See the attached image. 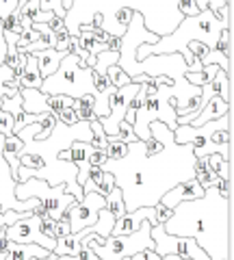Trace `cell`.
<instances>
[{
	"label": "cell",
	"mask_w": 234,
	"mask_h": 260,
	"mask_svg": "<svg viewBox=\"0 0 234 260\" xmlns=\"http://www.w3.org/2000/svg\"><path fill=\"white\" fill-rule=\"evenodd\" d=\"M39 3V9L42 11H52L56 18H63L65 20V7H63V0H37Z\"/></svg>",
	"instance_id": "25"
},
{
	"label": "cell",
	"mask_w": 234,
	"mask_h": 260,
	"mask_svg": "<svg viewBox=\"0 0 234 260\" xmlns=\"http://www.w3.org/2000/svg\"><path fill=\"white\" fill-rule=\"evenodd\" d=\"M107 152H104V150H95L93 148V152L89 154V156H87V162H89V165L91 167H102L104 165V162H107Z\"/></svg>",
	"instance_id": "32"
},
{
	"label": "cell",
	"mask_w": 234,
	"mask_h": 260,
	"mask_svg": "<svg viewBox=\"0 0 234 260\" xmlns=\"http://www.w3.org/2000/svg\"><path fill=\"white\" fill-rule=\"evenodd\" d=\"M50 249H46L37 243H11L9 249L3 251V260H28V258H48Z\"/></svg>",
	"instance_id": "12"
},
{
	"label": "cell",
	"mask_w": 234,
	"mask_h": 260,
	"mask_svg": "<svg viewBox=\"0 0 234 260\" xmlns=\"http://www.w3.org/2000/svg\"><path fill=\"white\" fill-rule=\"evenodd\" d=\"M42 72H39V63H37V56L35 54H28V61L22 70V76H20V89L22 87H30V89H39L42 87Z\"/></svg>",
	"instance_id": "15"
},
{
	"label": "cell",
	"mask_w": 234,
	"mask_h": 260,
	"mask_svg": "<svg viewBox=\"0 0 234 260\" xmlns=\"http://www.w3.org/2000/svg\"><path fill=\"white\" fill-rule=\"evenodd\" d=\"M104 206H107V200H104L102 193L87 191L83 195V200L74 202V204L68 208V219H70L72 232H78L87 225H93L100 215V208H104Z\"/></svg>",
	"instance_id": "9"
},
{
	"label": "cell",
	"mask_w": 234,
	"mask_h": 260,
	"mask_svg": "<svg viewBox=\"0 0 234 260\" xmlns=\"http://www.w3.org/2000/svg\"><path fill=\"white\" fill-rule=\"evenodd\" d=\"M28 260H44V258H28Z\"/></svg>",
	"instance_id": "40"
},
{
	"label": "cell",
	"mask_w": 234,
	"mask_h": 260,
	"mask_svg": "<svg viewBox=\"0 0 234 260\" xmlns=\"http://www.w3.org/2000/svg\"><path fill=\"white\" fill-rule=\"evenodd\" d=\"M154 208H156V221H158L160 225H163L167 219L172 217V210H174V208H167L165 204H160V202H158V204H154Z\"/></svg>",
	"instance_id": "34"
},
{
	"label": "cell",
	"mask_w": 234,
	"mask_h": 260,
	"mask_svg": "<svg viewBox=\"0 0 234 260\" xmlns=\"http://www.w3.org/2000/svg\"><path fill=\"white\" fill-rule=\"evenodd\" d=\"M15 198L18 200L37 198L42 202V206L46 208V215L54 219V221L61 219L63 215H68V208L76 202L74 195L65 191V184L50 186L44 178H35V176H30L24 182L15 184Z\"/></svg>",
	"instance_id": "7"
},
{
	"label": "cell",
	"mask_w": 234,
	"mask_h": 260,
	"mask_svg": "<svg viewBox=\"0 0 234 260\" xmlns=\"http://www.w3.org/2000/svg\"><path fill=\"white\" fill-rule=\"evenodd\" d=\"M104 152H107L109 158H122L128 152V143L117 139V137H107V150Z\"/></svg>",
	"instance_id": "21"
},
{
	"label": "cell",
	"mask_w": 234,
	"mask_h": 260,
	"mask_svg": "<svg viewBox=\"0 0 234 260\" xmlns=\"http://www.w3.org/2000/svg\"><path fill=\"white\" fill-rule=\"evenodd\" d=\"M15 93H20V80L13 78V70L7 63L0 65V104L5 98H11Z\"/></svg>",
	"instance_id": "16"
},
{
	"label": "cell",
	"mask_w": 234,
	"mask_h": 260,
	"mask_svg": "<svg viewBox=\"0 0 234 260\" xmlns=\"http://www.w3.org/2000/svg\"><path fill=\"white\" fill-rule=\"evenodd\" d=\"M117 139H122L124 143H132L135 139H137V135H135V130H132V124L130 121H126V119H122L119 121V126H117Z\"/></svg>",
	"instance_id": "26"
},
{
	"label": "cell",
	"mask_w": 234,
	"mask_h": 260,
	"mask_svg": "<svg viewBox=\"0 0 234 260\" xmlns=\"http://www.w3.org/2000/svg\"><path fill=\"white\" fill-rule=\"evenodd\" d=\"M130 260H145L143 251H137V254H132V256H130Z\"/></svg>",
	"instance_id": "38"
},
{
	"label": "cell",
	"mask_w": 234,
	"mask_h": 260,
	"mask_svg": "<svg viewBox=\"0 0 234 260\" xmlns=\"http://www.w3.org/2000/svg\"><path fill=\"white\" fill-rule=\"evenodd\" d=\"M39 91H44L48 95H56V93L70 95L74 100H78L83 93H98L93 87L91 68H87V63L74 52L63 56L59 68L42 80Z\"/></svg>",
	"instance_id": "4"
},
{
	"label": "cell",
	"mask_w": 234,
	"mask_h": 260,
	"mask_svg": "<svg viewBox=\"0 0 234 260\" xmlns=\"http://www.w3.org/2000/svg\"><path fill=\"white\" fill-rule=\"evenodd\" d=\"M5 145V135H0V208L3 210H18V213H33L37 206H42V202L37 198L30 200H18L15 198V184L18 180L13 178V172L3 154Z\"/></svg>",
	"instance_id": "8"
},
{
	"label": "cell",
	"mask_w": 234,
	"mask_h": 260,
	"mask_svg": "<svg viewBox=\"0 0 234 260\" xmlns=\"http://www.w3.org/2000/svg\"><path fill=\"white\" fill-rule=\"evenodd\" d=\"M65 234H72V228H70V219L68 215H63L61 219H56L54 221V237H65Z\"/></svg>",
	"instance_id": "29"
},
{
	"label": "cell",
	"mask_w": 234,
	"mask_h": 260,
	"mask_svg": "<svg viewBox=\"0 0 234 260\" xmlns=\"http://www.w3.org/2000/svg\"><path fill=\"white\" fill-rule=\"evenodd\" d=\"M5 237L11 243H37L46 249H54L56 239H50L39 230V215H28L22 217L18 221H13L11 225L5 228Z\"/></svg>",
	"instance_id": "10"
},
{
	"label": "cell",
	"mask_w": 234,
	"mask_h": 260,
	"mask_svg": "<svg viewBox=\"0 0 234 260\" xmlns=\"http://www.w3.org/2000/svg\"><path fill=\"white\" fill-rule=\"evenodd\" d=\"M187 48H189V50L193 52V56H197L199 61H202V56H204L208 50H211V48H208L204 42H197V39H191V42L187 44Z\"/></svg>",
	"instance_id": "31"
},
{
	"label": "cell",
	"mask_w": 234,
	"mask_h": 260,
	"mask_svg": "<svg viewBox=\"0 0 234 260\" xmlns=\"http://www.w3.org/2000/svg\"><path fill=\"white\" fill-rule=\"evenodd\" d=\"M115 178H113L111 172H104V186H102V195H107L111 189H115Z\"/></svg>",
	"instance_id": "36"
},
{
	"label": "cell",
	"mask_w": 234,
	"mask_h": 260,
	"mask_svg": "<svg viewBox=\"0 0 234 260\" xmlns=\"http://www.w3.org/2000/svg\"><path fill=\"white\" fill-rule=\"evenodd\" d=\"M204 195V186L197 182V178H189L187 182H180L176 184L174 189H169L163 198H160V204H165L167 208H174L178 206L180 202H187V200H195Z\"/></svg>",
	"instance_id": "11"
},
{
	"label": "cell",
	"mask_w": 234,
	"mask_h": 260,
	"mask_svg": "<svg viewBox=\"0 0 234 260\" xmlns=\"http://www.w3.org/2000/svg\"><path fill=\"white\" fill-rule=\"evenodd\" d=\"M232 109V104L230 102H225L221 95H213L211 100H208L204 107L199 109V113L195 115V119L191 121V126H202V124H206V121H211V119H217V117H221L225 115Z\"/></svg>",
	"instance_id": "13"
},
{
	"label": "cell",
	"mask_w": 234,
	"mask_h": 260,
	"mask_svg": "<svg viewBox=\"0 0 234 260\" xmlns=\"http://www.w3.org/2000/svg\"><path fill=\"white\" fill-rule=\"evenodd\" d=\"M93 152V145L89 141H74L70 145V154H72V160H87V156Z\"/></svg>",
	"instance_id": "23"
},
{
	"label": "cell",
	"mask_w": 234,
	"mask_h": 260,
	"mask_svg": "<svg viewBox=\"0 0 234 260\" xmlns=\"http://www.w3.org/2000/svg\"><path fill=\"white\" fill-rule=\"evenodd\" d=\"M107 78H109V83H111V85H115V87H124V85H128V83H132L130 76H128L117 63H115V65H111V68L107 70Z\"/></svg>",
	"instance_id": "22"
},
{
	"label": "cell",
	"mask_w": 234,
	"mask_h": 260,
	"mask_svg": "<svg viewBox=\"0 0 234 260\" xmlns=\"http://www.w3.org/2000/svg\"><path fill=\"white\" fill-rule=\"evenodd\" d=\"M178 3L180 0H74L65 13V28L70 35H78L80 24L89 22L93 13H102L104 15L102 28L109 35L117 37L113 15L122 7H130L137 13H141L145 28L158 37H163L167 32H172L184 18L178 9Z\"/></svg>",
	"instance_id": "3"
},
{
	"label": "cell",
	"mask_w": 234,
	"mask_h": 260,
	"mask_svg": "<svg viewBox=\"0 0 234 260\" xmlns=\"http://www.w3.org/2000/svg\"><path fill=\"white\" fill-rule=\"evenodd\" d=\"M24 3H26V0H20V5H24Z\"/></svg>",
	"instance_id": "41"
},
{
	"label": "cell",
	"mask_w": 234,
	"mask_h": 260,
	"mask_svg": "<svg viewBox=\"0 0 234 260\" xmlns=\"http://www.w3.org/2000/svg\"><path fill=\"white\" fill-rule=\"evenodd\" d=\"M215 48L219 52H223L228 59H232V28H221L219 37H217Z\"/></svg>",
	"instance_id": "24"
},
{
	"label": "cell",
	"mask_w": 234,
	"mask_h": 260,
	"mask_svg": "<svg viewBox=\"0 0 234 260\" xmlns=\"http://www.w3.org/2000/svg\"><path fill=\"white\" fill-rule=\"evenodd\" d=\"M195 162L191 143H176L172 128L152 121L148 141L135 139L122 158H107L102 169L115 178L128 213L158 204L169 189L195 178Z\"/></svg>",
	"instance_id": "1"
},
{
	"label": "cell",
	"mask_w": 234,
	"mask_h": 260,
	"mask_svg": "<svg viewBox=\"0 0 234 260\" xmlns=\"http://www.w3.org/2000/svg\"><path fill=\"white\" fill-rule=\"evenodd\" d=\"M74 111H76V117H78V119H85V121L98 119V115H95L93 107H89V104H85V102H80V100L74 102Z\"/></svg>",
	"instance_id": "27"
},
{
	"label": "cell",
	"mask_w": 234,
	"mask_h": 260,
	"mask_svg": "<svg viewBox=\"0 0 234 260\" xmlns=\"http://www.w3.org/2000/svg\"><path fill=\"white\" fill-rule=\"evenodd\" d=\"M46 24H48V26H50L54 32H65V30H68V28H65V20H63V18H56V15H52V18L48 20Z\"/></svg>",
	"instance_id": "35"
},
{
	"label": "cell",
	"mask_w": 234,
	"mask_h": 260,
	"mask_svg": "<svg viewBox=\"0 0 234 260\" xmlns=\"http://www.w3.org/2000/svg\"><path fill=\"white\" fill-rule=\"evenodd\" d=\"M204 162L206 167L211 169L213 174H217L219 178H223L225 182H232V160H225L221 154H208V156H204Z\"/></svg>",
	"instance_id": "17"
},
{
	"label": "cell",
	"mask_w": 234,
	"mask_h": 260,
	"mask_svg": "<svg viewBox=\"0 0 234 260\" xmlns=\"http://www.w3.org/2000/svg\"><path fill=\"white\" fill-rule=\"evenodd\" d=\"M39 230H42L46 237L56 239V237H54V219H50L48 215H42V217H39Z\"/></svg>",
	"instance_id": "30"
},
{
	"label": "cell",
	"mask_w": 234,
	"mask_h": 260,
	"mask_svg": "<svg viewBox=\"0 0 234 260\" xmlns=\"http://www.w3.org/2000/svg\"><path fill=\"white\" fill-rule=\"evenodd\" d=\"M150 230H152V223L143 221L139 230H135L130 234H111V237L104 239L102 245H95L91 241V234H85V237L80 239V247L89 245L100 260H122V258L137 254V251L154 249Z\"/></svg>",
	"instance_id": "6"
},
{
	"label": "cell",
	"mask_w": 234,
	"mask_h": 260,
	"mask_svg": "<svg viewBox=\"0 0 234 260\" xmlns=\"http://www.w3.org/2000/svg\"><path fill=\"white\" fill-rule=\"evenodd\" d=\"M72 3H74V0H63V7H65V11H68L70 7H72Z\"/></svg>",
	"instance_id": "39"
},
{
	"label": "cell",
	"mask_w": 234,
	"mask_h": 260,
	"mask_svg": "<svg viewBox=\"0 0 234 260\" xmlns=\"http://www.w3.org/2000/svg\"><path fill=\"white\" fill-rule=\"evenodd\" d=\"M0 135H13V115L0 109Z\"/></svg>",
	"instance_id": "28"
},
{
	"label": "cell",
	"mask_w": 234,
	"mask_h": 260,
	"mask_svg": "<svg viewBox=\"0 0 234 260\" xmlns=\"http://www.w3.org/2000/svg\"><path fill=\"white\" fill-rule=\"evenodd\" d=\"M78 256L83 258V260H100L98 256L93 254V249L89 247V245H85V247H80V251H78Z\"/></svg>",
	"instance_id": "37"
},
{
	"label": "cell",
	"mask_w": 234,
	"mask_h": 260,
	"mask_svg": "<svg viewBox=\"0 0 234 260\" xmlns=\"http://www.w3.org/2000/svg\"><path fill=\"white\" fill-rule=\"evenodd\" d=\"M217 70H221V68H219V65H215V63H211V65H204V68H202L199 72H187V80H189L191 85L202 87V85L211 83V80L215 78Z\"/></svg>",
	"instance_id": "19"
},
{
	"label": "cell",
	"mask_w": 234,
	"mask_h": 260,
	"mask_svg": "<svg viewBox=\"0 0 234 260\" xmlns=\"http://www.w3.org/2000/svg\"><path fill=\"white\" fill-rule=\"evenodd\" d=\"M232 193L208 186L204 195L180 202L163 223L167 234L191 237L211 260H230V208Z\"/></svg>",
	"instance_id": "2"
},
{
	"label": "cell",
	"mask_w": 234,
	"mask_h": 260,
	"mask_svg": "<svg viewBox=\"0 0 234 260\" xmlns=\"http://www.w3.org/2000/svg\"><path fill=\"white\" fill-rule=\"evenodd\" d=\"M119 61V50H102L100 54H98V59H95V63H93V68H91V72L93 74H98V76H107V70L111 68V65H115Z\"/></svg>",
	"instance_id": "18"
},
{
	"label": "cell",
	"mask_w": 234,
	"mask_h": 260,
	"mask_svg": "<svg viewBox=\"0 0 234 260\" xmlns=\"http://www.w3.org/2000/svg\"><path fill=\"white\" fill-rule=\"evenodd\" d=\"M37 56V63H39V72H42V76H50L52 72L59 68L61 59L65 56V52H59L56 48H44V50H37L33 52Z\"/></svg>",
	"instance_id": "14"
},
{
	"label": "cell",
	"mask_w": 234,
	"mask_h": 260,
	"mask_svg": "<svg viewBox=\"0 0 234 260\" xmlns=\"http://www.w3.org/2000/svg\"><path fill=\"white\" fill-rule=\"evenodd\" d=\"M104 200H107V208L111 210L113 215H115V219H119L124 213H126V206H124V198H122V191L117 189H111L107 195H104Z\"/></svg>",
	"instance_id": "20"
},
{
	"label": "cell",
	"mask_w": 234,
	"mask_h": 260,
	"mask_svg": "<svg viewBox=\"0 0 234 260\" xmlns=\"http://www.w3.org/2000/svg\"><path fill=\"white\" fill-rule=\"evenodd\" d=\"M158 91L152 98H145V102L141 104V109L135 113L132 119V130L137 135V139L148 141L150 139V124L152 121H163L169 128L178 126V115H176V100L172 98L174 93V83L167 80L163 85H156Z\"/></svg>",
	"instance_id": "5"
},
{
	"label": "cell",
	"mask_w": 234,
	"mask_h": 260,
	"mask_svg": "<svg viewBox=\"0 0 234 260\" xmlns=\"http://www.w3.org/2000/svg\"><path fill=\"white\" fill-rule=\"evenodd\" d=\"M56 119L63 121V124H74V121H78L74 107H63V111L59 113V115H56Z\"/></svg>",
	"instance_id": "33"
}]
</instances>
